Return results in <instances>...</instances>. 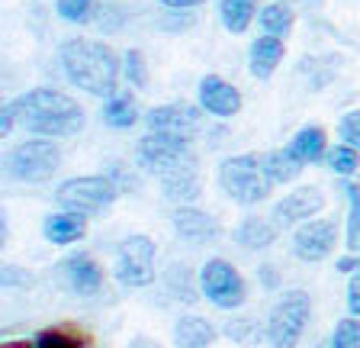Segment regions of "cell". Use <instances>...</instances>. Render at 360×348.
I'll return each mask as SVG.
<instances>
[{
	"label": "cell",
	"mask_w": 360,
	"mask_h": 348,
	"mask_svg": "<svg viewBox=\"0 0 360 348\" xmlns=\"http://www.w3.org/2000/svg\"><path fill=\"white\" fill-rule=\"evenodd\" d=\"M122 77L132 87H145L148 84V65H145V55L139 49H126V55H122Z\"/></svg>",
	"instance_id": "f546056e"
},
{
	"label": "cell",
	"mask_w": 360,
	"mask_h": 348,
	"mask_svg": "<svg viewBox=\"0 0 360 348\" xmlns=\"http://www.w3.org/2000/svg\"><path fill=\"white\" fill-rule=\"evenodd\" d=\"M61 271H65L71 290L81 297H94L100 287H103V271L90 255H68L61 261Z\"/></svg>",
	"instance_id": "9a60e30c"
},
{
	"label": "cell",
	"mask_w": 360,
	"mask_h": 348,
	"mask_svg": "<svg viewBox=\"0 0 360 348\" xmlns=\"http://www.w3.org/2000/svg\"><path fill=\"white\" fill-rule=\"evenodd\" d=\"M13 126H16V110H13V104H4V113H0V132L7 136V132H13Z\"/></svg>",
	"instance_id": "8d00e7d4"
},
{
	"label": "cell",
	"mask_w": 360,
	"mask_h": 348,
	"mask_svg": "<svg viewBox=\"0 0 360 348\" xmlns=\"http://www.w3.org/2000/svg\"><path fill=\"white\" fill-rule=\"evenodd\" d=\"M309 316H312V300H309L306 290H286L274 306H270L267 316V342L274 348H296L309 325Z\"/></svg>",
	"instance_id": "277c9868"
},
{
	"label": "cell",
	"mask_w": 360,
	"mask_h": 348,
	"mask_svg": "<svg viewBox=\"0 0 360 348\" xmlns=\"http://www.w3.org/2000/svg\"><path fill=\"white\" fill-rule=\"evenodd\" d=\"M338 242V223L335 220H309L292 235V251L300 261H322L331 255Z\"/></svg>",
	"instance_id": "8fae6325"
},
{
	"label": "cell",
	"mask_w": 360,
	"mask_h": 348,
	"mask_svg": "<svg viewBox=\"0 0 360 348\" xmlns=\"http://www.w3.org/2000/svg\"><path fill=\"white\" fill-rule=\"evenodd\" d=\"M155 242L148 235H129L116 251V278L126 287H148L155 284Z\"/></svg>",
	"instance_id": "9c48e42d"
},
{
	"label": "cell",
	"mask_w": 360,
	"mask_h": 348,
	"mask_svg": "<svg viewBox=\"0 0 360 348\" xmlns=\"http://www.w3.org/2000/svg\"><path fill=\"white\" fill-rule=\"evenodd\" d=\"M325 165H328L335 174H341V178H351V174L360 168V151L351 149V145H345V142H338L335 149H328Z\"/></svg>",
	"instance_id": "83f0119b"
},
{
	"label": "cell",
	"mask_w": 360,
	"mask_h": 348,
	"mask_svg": "<svg viewBox=\"0 0 360 348\" xmlns=\"http://www.w3.org/2000/svg\"><path fill=\"white\" fill-rule=\"evenodd\" d=\"M36 348H90V335L75 325H49L36 335Z\"/></svg>",
	"instance_id": "d4e9b609"
},
{
	"label": "cell",
	"mask_w": 360,
	"mask_h": 348,
	"mask_svg": "<svg viewBox=\"0 0 360 348\" xmlns=\"http://www.w3.org/2000/svg\"><path fill=\"white\" fill-rule=\"evenodd\" d=\"M216 329L202 316H180L174 325V348H212Z\"/></svg>",
	"instance_id": "ac0fdd59"
},
{
	"label": "cell",
	"mask_w": 360,
	"mask_h": 348,
	"mask_svg": "<svg viewBox=\"0 0 360 348\" xmlns=\"http://www.w3.org/2000/svg\"><path fill=\"white\" fill-rule=\"evenodd\" d=\"M338 271L341 274H360V255H345V258H338Z\"/></svg>",
	"instance_id": "74e56055"
},
{
	"label": "cell",
	"mask_w": 360,
	"mask_h": 348,
	"mask_svg": "<svg viewBox=\"0 0 360 348\" xmlns=\"http://www.w3.org/2000/svg\"><path fill=\"white\" fill-rule=\"evenodd\" d=\"M120 197V187L110 174H87V178H71L55 190V204L65 213H77V216H94L103 213L112 200Z\"/></svg>",
	"instance_id": "5b68a950"
},
{
	"label": "cell",
	"mask_w": 360,
	"mask_h": 348,
	"mask_svg": "<svg viewBox=\"0 0 360 348\" xmlns=\"http://www.w3.org/2000/svg\"><path fill=\"white\" fill-rule=\"evenodd\" d=\"M257 278L264 280V287H277V271H274V268H261Z\"/></svg>",
	"instance_id": "ab89813d"
},
{
	"label": "cell",
	"mask_w": 360,
	"mask_h": 348,
	"mask_svg": "<svg viewBox=\"0 0 360 348\" xmlns=\"http://www.w3.org/2000/svg\"><path fill=\"white\" fill-rule=\"evenodd\" d=\"M206 0H161V7H167V10H174V13H187V10H196V7H202Z\"/></svg>",
	"instance_id": "d590c367"
},
{
	"label": "cell",
	"mask_w": 360,
	"mask_h": 348,
	"mask_svg": "<svg viewBox=\"0 0 360 348\" xmlns=\"http://www.w3.org/2000/svg\"><path fill=\"white\" fill-rule=\"evenodd\" d=\"M257 26H261V36H274V39H286L292 30V10L283 0H274L257 13Z\"/></svg>",
	"instance_id": "603a6c76"
},
{
	"label": "cell",
	"mask_w": 360,
	"mask_h": 348,
	"mask_svg": "<svg viewBox=\"0 0 360 348\" xmlns=\"http://www.w3.org/2000/svg\"><path fill=\"white\" fill-rule=\"evenodd\" d=\"M261 168L270 184H290L300 178L306 165H302L290 149H274V151H264L261 155Z\"/></svg>",
	"instance_id": "d6986e66"
},
{
	"label": "cell",
	"mask_w": 360,
	"mask_h": 348,
	"mask_svg": "<svg viewBox=\"0 0 360 348\" xmlns=\"http://www.w3.org/2000/svg\"><path fill=\"white\" fill-rule=\"evenodd\" d=\"M338 136H341L345 145H351V149L360 151V110H351V113L341 116V123H338Z\"/></svg>",
	"instance_id": "d6a6232c"
},
{
	"label": "cell",
	"mask_w": 360,
	"mask_h": 348,
	"mask_svg": "<svg viewBox=\"0 0 360 348\" xmlns=\"http://www.w3.org/2000/svg\"><path fill=\"white\" fill-rule=\"evenodd\" d=\"M347 310H351V316H360V274L347 280Z\"/></svg>",
	"instance_id": "e575fe53"
},
{
	"label": "cell",
	"mask_w": 360,
	"mask_h": 348,
	"mask_svg": "<svg viewBox=\"0 0 360 348\" xmlns=\"http://www.w3.org/2000/svg\"><path fill=\"white\" fill-rule=\"evenodd\" d=\"M4 348H36V345H30V342H10V345H4Z\"/></svg>",
	"instance_id": "b9f144b4"
},
{
	"label": "cell",
	"mask_w": 360,
	"mask_h": 348,
	"mask_svg": "<svg viewBox=\"0 0 360 348\" xmlns=\"http://www.w3.org/2000/svg\"><path fill=\"white\" fill-rule=\"evenodd\" d=\"M135 159H139L142 171L155 174L161 181H167V178H174V174H180V171L196 168V155H193V149H190V142L171 139V136H155V132L139 139Z\"/></svg>",
	"instance_id": "8992f818"
},
{
	"label": "cell",
	"mask_w": 360,
	"mask_h": 348,
	"mask_svg": "<svg viewBox=\"0 0 360 348\" xmlns=\"http://www.w3.org/2000/svg\"><path fill=\"white\" fill-rule=\"evenodd\" d=\"M283 55H286L283 39L257 36L255 42H251V49H248V71H251L257 81H267V77L277 71L280 61H283Z\"/></svg>",
	"instance_id": "2e32d148"
},
{
	"label": "cell",
	"mask_w": 360,
	"mask_h": 348,
	"mask_svg": "<svg viewBox=\"0 0 360 348\" xmlns=\"http://www.w3.org/2000/svg\"><path fill=\"white\" fill-rule=\"evenodd\" d=\"M219 187L235 204L255 206L267 200L274 184L267 181V174L261 168V155H235V159H225L219 165Z\"/></svg>",
	"instance_id": "3957f363"
},
{
	"label": "cell",
	"mask_w": 360,
	"mask_h": 348,
	"mask_svg": "<svg viewBox=\"0 0 360 348\" xmlns=\"http://www.w3.org/2000/svg\"><path fill=\"white\" fill-rule=\"evenodd\" d=\"M103 120L110 123L112 129H129L139 120V106H135L132 94H112L103 104Z\"/></svg>",
	"instance_id": "484cf974"
},
{
	"label": "cell",
	"mask_w": 360,
	"mask_h": 348,
	"mask_svg": "<svg viewBox=\"0 0 360 348\" xmlns=\"http://www.w3.org/2000/svg\"><path fill=\"white\" fill-rule=\"evenodd\" d=\"M286 149H290L292 155L302 161V165H312V161H325V155H328L325 129H322V126H302L300 132L292 136V142L286 145Z\"/></svg>",
	"instance_id": "ffe728a7"
},
{
	"label": "cell",
	"mask_w": 360,
	"mask_h": 348,
	"mask_svg": "<svg viewBox=\"0 0 360 348\" xmlns=\"http://www.w3.org/2000/svg\"><path fill=\"white\" fill-rule=\"evenodd\" d=\"M58 58L68 81L75 87H81L84 94H94V97H112L116 94L122 61L116 58V52L106 42L84 39V36L65 39L58 46Z\"/></svg>",
	"instance_id": "6da1fadb"
},
{
	"label": "cell",
	"mask_w": 360,
	"mask_h": 348,
	"mask_svg": "<svg viewBox=\"0 0 360 348\" xmlns=\"http://www.w3.org/2000/svg\"><path fill=\"white\" fill-rule=\"evenodd\" d=\"M196 97H200L202 110H206L210 116H219V120H229V116H235L241 110L238 87H235V84H229L225 77H219V75H206V77H202Z\"/></svg>",
	"instance_id": "4fadbf2b"
},
{
	"label": "cell",
	"mask_w": 360,
	"mask_h": 348,
	"mask_svg": "<svg viewBox=\"0 0 360 348\" xmlns=\"http://www.w3.org/2000/svg\"><path fill=\"white\" fill-rule=\"evenodd\" d=\"M219 16L232 36H241L257 16V0H219Z\"/></svg>",
	"instance_id": "7402d4cb"
},
{
	"label": "cell",
	"mask_w": 360,
	"mask_h": 348,
	"mask_svg": "<svg viewBox=\"0 0 360 348\" xmlns=\"http://www.w3.org/2000/svg\"><path fill=\"white\" fill-rule=\"evenodd\" d=\"M248 333H255V323H251V319H232V323L225 325V335L232 342H245Z\"/></svg>",
	"instance_id": "836d02e7"
},
{
	"label": "cell",
	"mask_w": 360,
	"mask_h": 348,
	"mask_svg": "<svg viewBox=\"0 0 360 348\" xmlns=\"http://www.w3.org/2000/svg\"><path fill=\"white\" fill-rule=\"evenodd\" d=\"M171 223H174V232L184 242H193V245H206L219 235V223L212 220L210 213H202L200 206H177Z\"/></svg>",
	"instance_id": "5bb4252c"
},
{
	"label": "cell",
	"mask_w": 360,
	"mask_h": 348,
	"mask_svg": "<svg viewBox=\"0 0 360 348\" xmlns=\"http://www.w3.org/2000/svg\"><path fill=\"white\" fill-rule=\"evenodd\" d=\"M61 165V151L49 139H30L20 142L7 159V171L22 184H42L49 181Z\"/></svg>",
	"instance_id": "52a82bcc"
},
{
	"label": "cell",
	"mask_w": 360,
	"mask_h": 348,
	"mask_svg": "<svg viewBox=\"0 0 360 348\" xmlns=\"http://www.w3.org/2000/svg\"><path fill=\"white\" fill-rule=\"evenodd\" d=\"M100 30H120V10H103L100 13Z\"/></svg>",
	"instance_id": "f35d334b"
},
{
	"label": "cell",
	"mask_w": 360,
	"mask_h": 348,
	"mask_svg": "<svg viewBox=\"0 0 360 348\" xmlns=\"http://www.w3.org/2000/svg\"><path fill=\"white\" fill-rule=\"evenodd\" d=\"M129 348H161V345H155V342H151V339H135Z\"/></svg>",
	"instance_id": "60d3db41"
},
{
	"label": "cell",
	"mask_w": 360,
	"mask_h": 348,
	"mask_svg": "<svg viewBox=\"0 0 360 348\" xmlns=\"http://www.w3.org/2000/svg\"><path fill=\"white\" fill-rule=\"evenodd\" d=\"M325 206V194L319 187H296L274 206V223L277 226H302L309 220H319L315 213Z\"/></svg>",
	"instance_id": "7c38bea8"
},
{
	"label": "cell",
	"mask_w": 360,
	"mask_h": 348,
	"mask_svg": "<svg viewBox=\"0 0 360 348\" xmlns=\"http://www.w3.org/2000/svg\"><path fill=\"white\" fill-rule=\"evenodd\" d=\"M274 239H277V226L261 220V216H248V220H241V226L235 229V242H238L241 249H251V251L270 249Z\"/></svg>",
	"instance_id": "44dd1931"
},
{
	"label": "cell",
	"mask_w": 360,
	"mask_h": 348,
	"mask_svg": "<svg viewBox=\"0 0 360 348\" xmlns=\"http://www.w3.org/2000/svg\"><path fill=\"white\" fill-rule=\"evenodd\" d=\"M167 287H171V294L177 297V300H184V303H193L196 300L193 274H190L184 265H177V268H171V271H167Z\"/></svg>",
	"instance_id": "4dcf8cb0"
},
{
	"label": "cell",
	"mask_w": 360,
	"mask_h": 348,
	"mask_svg": "<svg viewBox=\"0 0 360 348\" xmlns=\"http://www.w3.org/2000/svg\"><path fill=\"white\" fill-rule=\"evenodd\" d=\"M87 232V220L77 216V213H52V216H45L42 223V235L49 239L52 245H75L84 239Z\"/></svg>",
	"instance_id": "e0dca14e"
},
{
	"label": "cell",
	"mask_w": 360,
	"mask_h": 348,
	"mask_svg": "<svg viewBox=\"0 0 360 348\" xmlns=\"http://www.w3.org/2000/svg\"><path fill=\"white\" fill-rule=\"evenodd\" d=\"M200 290L202 297L219 306V310H238L248 300V284L225 258H210L200 271Z\"/></svg>",
	"instance_id": "ba28073f"
},
{
	"label": "cell",
	"mask_w": 360,
	"mask_h": 348,
	"mask_svg": "<svg viewBox=\"0 0 360 348\" xmlns=\"http://www.w3.org/2000/svg\"><path fill=\"white\" fill-rule=\"evenodd\" d=\"M165 184V197L171 200V204H180V206H193V200L200 197V171L196 168H190V171H180L174 174V178H167Z\"/></svg>",
	"instance_id": "cb8c5ba5"
},
{
	"label": "cell",
	"mask_w": 360,
	"mask_h": 348,
	"mask_svg": "<svg viewBox=\"0 0 360 348\" xmlns=\"http://www.w3.org/2000/svg\"><path fill=\"white\" fill-rule=\"evenodd\" d=\"M347 194V229H345V245L347 251L360 255V184L347 181L345 184Z\"/></svg>",
	"instance_id": "4316f807"
},
{
	"label": "cell",
	"mask_w": 360,
	"mask_h": 348,
	"mask_svg": "<svg viewBox=\"0 0 360 348\" xmlns=\"http://www.w3.org/2000/svg\"><path fill=\"white\" fill-rule=\"evenodd\" d=\"M319 348H331V345H328V342H325V345H319Z\"/></svg>",
	"instance_id": "7bdbcfd3"
},
{
	"label": "cell",
	"mask_w": 360,
	"mask_h": 348,
	"mask_svg": "<svg viewBox=\"0 0 360 348\" xmlns=\"http://www.w3.org/2000/svg\"><path fill=\"white\" fill-rule=\"evenodd\" d=\"M145 123H148L155 136H171L190 142L200 132V110H193L187 104H161L155 110H148Z\"/></svg>",
	"instance_id": "30bf717a"
},
{
	"label": "cell",
	"mask_w": 360,
	"mask_h": 348,
	"mask_svg": "<svg viewBox=\"0 0 360 348\" xmlns=\"http://www.w3.org/2000/svg\"><path fill=\"white\" fill-rule=\"evenodd\" d=\"M331 348H360V319L357 316H347L335 325V333L328 339Z\"/></svg>",
	"instance_id": "1f68e13d"
},
{
	"label": "cell",
	"mask_w": 360,
	"mask_h": 348,
	"mask_svg": "<svg viewBox=\"0 0 360 348\" xmlns=\"http://www.w3.org/2000/svg\"><path fill=\"white\" fill-rule=\"evenodd\" d=\"M10 104L16 110V123L36 136H75L87 123L81 104L61 91H52V87L26 91Z\"/></svg>",
	"instance_id": "7a4b0ae2"
},
{
	"label": "cell",
	"mask_w": 360,
	"mask_h": 348,
	"mask_svg": "<svg viewBox=\"0 0 360 348\" xmlns=\"http://www.w3.org/2000/svg\"><path fill=\"white\" fill-rule=\"evenodd\" d=\"M55 13L68 23H90L100 10L97 0H55Z\"/></svg>",
	"instance_id": "f1b7e54d"
}]
</instances>
